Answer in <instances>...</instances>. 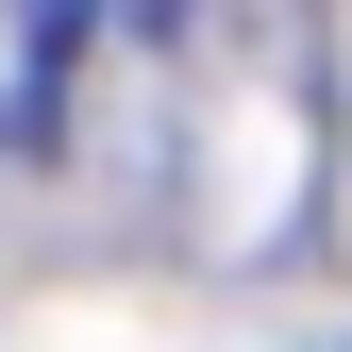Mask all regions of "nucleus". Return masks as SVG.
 Here are the masks:
<instances>
[{"label": "nucleus", "mask_w": 352, "mask_h": 352, "mask_svg": "<svg viewBox=\"0 0 352 352\" xmlns=\"http://www.w3.org/2000/svg\"><path fill=\"white\" fill-rule=\"evenodd\" d=\"M84 34H101V0H17V84H0V151H51V135H67Z\"/></svg>", "instance_id": "f257e3e1"}]
</instances>
